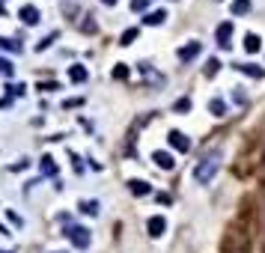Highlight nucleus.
<instances>
[{
    "instance_id": "obj_1",
    "label": "nucleus",
    "mask_w": 265,
    "mask_h": 253,
    "mask_svg": "<svg viewBox=\"0 0 265 253\" xmlns=\"http://www.w3.org/2000/svg\"><path fill=\"white\" fill-rule=\"evenodd\" d=\"M218 167H221V152H209V155L194 167V179L197 182H209V179H214Z\"/></svg>"
},
{
    "instance_id": "obj_2",
    "label": "nucleus",
    "mask_w": 265,
    "mask_h": 253,
    "mask_svg": "<svg viewBox=\"0 0 265 253\" xmlns=\"http://www.w3.org/2000/svg\"><path fill=\"white\" fill-rule=\"evenodd\" d=\"M66 238H69L75 247H81V250L89 247V229H84V226H69V229H66Z\"/></svg>"
},
{
    "instance_id": "obj_3",
    "label": "nucleus",
    "mask_w": 265,
    "mask_h": 253,
    "mask_svg": "<svg viewBox=\"0 0 265 253\" xmlns=\"http://www.w3.org/2000/svg\"><path fill=\"white\" fill-rule=\"evenodd\" d=\"M214 39H218V45L221 48H230L232 42V21H224V24H218V30H214Z\"/></svg>"
},
{
    "instance_id": "obj_4",
    "label": "nucleus",
    "mask_w": 265,
    "mask_h": 253,
    "mask_svg": "<svg viewBox=\"0 0 265 253\" xmlns=\"http://www.w3.org/2000/svg\"><path fill=\"white\" fill-rule=\"evenodd\" d=\"M146 229H149V236L152 238H158V236H164V229H167V220L161 218V215H155V218L146 220Z\"/></svg>"
},
{
    "instance_id": "obj_5",
    "label": "nucleus",
    "mask_w": 265,
    "mask_h": 253,
    "mask_svg": "<svg viewBox=\"0 0 265 253\" xmlns=\"http://www.w3.org/2000/svg\"><path fill=\"white\" fill-rule=\"evenodd\" d=\"M167 140H170V146H173V149H179V152H188V149H191V140L182 134V131H170V134H167Z\"/></svg>"
},
{
    "instance_id": "obj_6",
    "label": "nucleus",
    "mask_w": 265,
    "mask_h": 253,
    "mask_svg": "<svg viewBox=\"0 0 265 253\" xmlns=\"http://www.w3.org/2000/svg\"><path fill=\"white\" fill-rule=\"evenodd\" d=\"M152 161H155V164H158L161 170H173L176 167V161H173V155H170V152H152Z\"/></svg>"
},
{
    "instance_id": "obj_7",
    "label": "nucleus",
    "mask_w": 265,
    "mask_h": 253,
    "mask_svg": "<svg viewBox=\"0 0 265 253\" xmlns=\"http://www.w3.org/2000/svg\"><path fill=\"white\" fill-rule=\"evenodd\" d=\"M200 51H203V45H200V42H191V45H182V48H179V60H182V63H188V60H194V57L200 54Z\"/></svg>"
},
{
    "instance_id": "obj_8",
    "label": "nucleus",
    "mask_w": 265,
    "mask_h": 253,
    "mask_svg": "<svg viewBox=\"0 0 265 253\" xmlns=\"http://www.w3.org/2000/svg\"><path fill=\"white\" fill-rule=\"evenodd\" d=\"M18 18H21V21H24V24H39V9H36V6H21V9H18Z\"/></svg>"
},
{
    "instance_id": "obj_9",
    "label": "nucleus",
    "mask_w": 265,
    "mask_h": 253,
    "mask_svg": "<svg viewBox=\"0 0 265 253\" xmlns=\"http://www.w3.org/2000/svg\"><path fill=\"white\" fill-rule=\"evenodd\" d=\"M128 191H131L134 197H146V194H152L149 182H140V179H131V182H128Z\"/></svg>"
},
{
    "instance_id": "obj_10",
    "label": "nucleus",
    "mask_w": 265,
    "mask_h": 253,
    "mask_svg": "<svg viewBox=\"0 0 265 253\" xmlns=\"http://www.w3.org/2000/svg\"><path fill=\"white\" fill-rule=\"evenodd\" d=\"M87 78H89V72L84 66H69V81L71 84H84Z\"/></svg>"
},
{
    "instance_id": "obj_11",
    "label": "nucleus",
    "mask_w": 265,
    "mask_h": 253,
    "mask_svg": "<svg viewBox=\"0 0 265 253\" xmlns=\"http://www.w3.org/2000/svg\"><path fill=\"white\" fill-rule=\"evenodd\" d=\"M39 170H42L45 176H57V164H54L51 155H42V161H39Z\"/></svg>"
},
{
    "instance_id": "obj_12",
    "label": "nucleus",
    "mask_w": 265,
    "mask_h": 253,
    "mask_svg": "<svg viewBox=\"0 0 265 253\" xmlns=\"http://www.w3.org/2000/svg\"><path fill=\"white\" fill-rule=\"evenodd\" d=\"M164 18H167V12H164V9H158V12H149V15L143 18V24H149V27H158V24H164Z\"/></svg>"
},
{
    "instance_id": "obj_13",
    "label": "nucleus",
    "mask_w": 265,
    "mask_h": 253,
    "mask_svg": "<svg viewBox=\"0 0 265 253\" xmlns=\"http://www.w3.org/2000/svg\"><path fill=\"white\" fill-rule=\"evenodd\" d=\"M238 72H245V75H250V78H262L265 72H262V66H253V63H242V66H235Z\"/></svg>"
},
{
    "instance_id": "obj_14",
    "label": "nucleus",
    "mask_w": 265,
    "mask_h": 253,
    "mask_svg": "<svg viewBox=\"0 0 265 253\" xmlns=\"http://www.w3.org/2000/svg\"><path fill=\"white\" fill-rule=\"evenodd\" d=\"M250 0H232V15H248Z\"/></svg>"
},
{
    "instance_id": "obj_15",
    "label": "nucleus",
    "mask_w": 265,
    "mask_h": 253,
    "mask_svg": "<svg viewBox=\"0 0 265 253\" xmlns=\"http://www.w3.org/2000/svg\"><path fill=\"white\" fill-rule=\"evenodd\" d=\"M209 110H212L214 117H224V113H227V104H224V99H212V101H209Z\"/></svg>"
},
{
    "instance_id": "obj_16",
    "label": "nucleus",
    "mask_w": 265,
    "mask_h": 253,
    "mask_svg": "<svg viewBox=\"0 0 265 253\" xmlns=\"http://www.w3.org/2000/svg\"><path fill=\"white\" fill-rule=\"evenodd\" d=\"M84 215H99V202L95 200H81V205H78Z\"/></svg>"
},
{
    "instance_id": "obj_17",
    "label": "nucleus",
    "mask_w": 265,
    "mask_h": 253,
    "mask_svg": "<svg viewBox=\"0 0 265 253\" xmlns=\"http://www.w3.org/2000/svg\"><path fill=\"white\" fill-rule=\"evenodd\" d=\"M0 48L12 51V54H21V42H15V39H3V36H0Z\"/></svg>"
},
{
    "instance_id": "obj_18",
    "label": "nucleus",
    "mask_w": 265,
    "mask_h": 253,
    "mask_svg": "<svg viewBox=\"0 0 265 253\" xmlns=\"http://www.w3.org/2000/svg\"><path fill=\"white\" fill-rule=\"evenodd\" d=\"M245 48H248L250 54H256V51H259V36H256V33H248V36H245Z\"/></svg>"
},
{
    "instance_id": "obj_19",
    "label": "nucleus",
    "mask_w": 265,
    "mask_h": 253,
    "mask_svg": "<svg viewBox=\"0 0 265 253\" xmlns=\"http://www.w3.org/2000/svg\"><path fill=\"white\" fill-rule=\"evenodd\" d=\"M134 39H137V30H134V27H131V30H125V33L119 36V45H131V42H134Z\"/></svg>"
},
{
    "instance_id": "obj_20",
    "label": "nucleus",
    "mask_w": 265,
    "mask_h": 253,
    "mask_svg": "<svg viewBox=\"0 0 265 253\" xmlns=\"http://www.w3.org/2000/svg\"><path fill=\"white\" fill-rule=\"evenodd\" d=\"M6 93H9V99H15V96H24V84H9V86H6Z\"/></svg>"
},
{
    "instance_id": "obj_21",
    "label": "nucleus",
    "mask_w": 265,
    "mask_h": 253,
    "mask_svg": "<svg viewBox=\"0 0 265 253\" xmlns=\"http://www.w3.org/2000/svg\"><path fill=\"white\" fill-rule=\"evenodd\" d=\"M12 72H15V68H12V63H9V60H3V57H0V75H3V78H9V75H12Z\"/></svg>"
},
{
    "instance_id": "obj_22",
    "label": "nucleus",
    "mask_w": 265,
    "mask_h": 253,
    "mask_svg": "<svg viewBox=\"0 0 265 253\" xmlns=\"http://www.w3.org/2000/svg\"><path fill=\"white\" fill-rule=\"evenodd\" d=\"M218 68H221V60H209V66H206V75H209V78H212V75H218Z\"/></svg>"
},
{
    "instance_id": "obj_23",
    "label": "nucleus",
    "mask_w": 265,
    "mask_h": 253,
    "mask_svg": "<svg viewBox=\"0 0 265 253\" xmlns=\"http://www.w3.org/2000/svg\"><path fill=\"white\" fill-rule=\"evenodd\" d=\"M113 78H116V81H125V78H128V68H125L123 63H119V66L113 68Z\"/></svg>"
},
{
    "instance_id": "obj_24",
    "label": "nucleus",
    "mask_w": 265,
    "mask_h": 253,
    "mask_svg": "<svg viewBox=\"0 0 265 253\" xmlns=\"http://www.w3.org/2000/svg\"><path fill=\"white\" fill-rule=\"evenodd\" d=\"M54 39H57V33H51V36H45V39H42V42H39V45H36V51H45L48 48V45H51Z\"/></svg>"
},
{
    "instance_id": "obj_25",
    "label": "nucleus",
    "mask_w": 265,
    "mask_h": 253,
    "mask_svg": "<svg viewBox=\"0 0 265 253\" xmlns=\"http://www.w3.org/2000/svg\"><path fill=\"white\" fill-rule=\"evenodd\" d=\"M146 6H149V0H131V9H134V12H143Z\"/></svg>"
},
{
    "instance_id": "obj_26",
    "label": "nucleus",
    "mask_w": 265,
    "mask_h": 253,
    "mask_svg": "<svg viewBox=\"0 0 265 253\" xmlns=\"http://www.w3.org/2000/svg\"><path fill=\"white\" fill-rule=\"evenodd\" d=\"M191 107V99H182V101H176V110L182 113V110H188Z\"/></svg>"
},
{
    "instance_id": "obj_27",
    "label": "nucleus",
    "mask_w": 265,
    "mask_h": 253,
    "mask_svg": "<svg viewBox=\"0 0 265 253\" xmlns=\"http://www.w3.org/2000/svg\"><path fill=\"white\" fill-rule=\"evenodd\" d=\"M39 89H45V93H51V89H60V86L54 84V81H48V84H39Z\"/></svg>"
},
{
    "instance_id": "obj_28",
    "label": "nucleus",
    "mask_w": 265,
    "mask_h": 253,
    "mask_svg": "<svg viewBox=\"0 0 265 253\" xmlns=\"http://www.w3.org/2000/svg\"><path fill=\"white\" fill-rule=\"evenodd\" d=\"M0 236H12V233H9V229H6V226L0 223Z\"/></svg>"
},
{
    "instance_id": "obj_29",
    "label": "nucleus",
    "mask_w": 265,
    "mask_h": 253,
    "mask_svg": "<svg viewBox=\"0 0 265 253\" xmlns=\"http://www.w3.org/2000/svg\"><path fill=\"white\" fill-rule=\"evenodd\" d=\"M102 3H105V6H113V3H116V0H102Z\"/></svg>"
},
{
    "instance_id": "obj_30",
    "label": "nucleus",
    "mask_w": 265,
    "mask_h": 253,
    "mask_svg": "<svg viewBox=\"0 0 265 253\" xmlns=\"http://www.w3.org/2000/svg\"><path fill=\"white\" fill-rule=\"evenodd\" d=\"M0 253H12V250H0Z\"/></svg>"
}]
</instances>
